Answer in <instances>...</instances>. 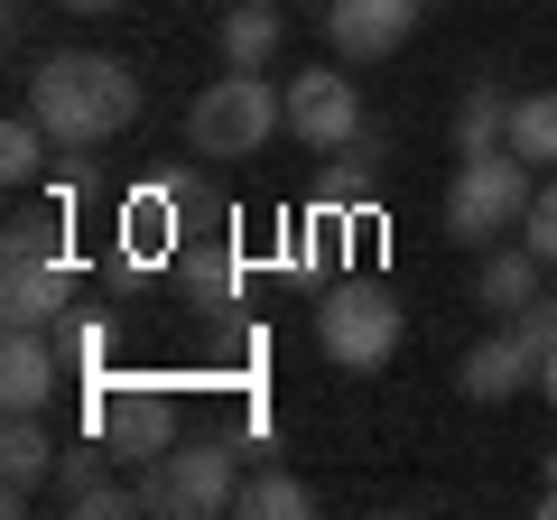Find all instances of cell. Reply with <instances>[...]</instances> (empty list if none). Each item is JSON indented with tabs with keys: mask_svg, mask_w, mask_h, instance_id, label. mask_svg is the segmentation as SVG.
<instances>
[{
	"mask_svg": "<svg viewBox=\"0 0 557 520\" xmlns=\"http://www.w3.org/2000/svg\"><path fill=\"white\" fill-rule=\"evenodd\" d=\"M47 149H57V140H47V121L38 112H10V131H0V177H10V186H38L47 177Z\"/></svg>",
	"mask_w": 557,
	"mask_h": 520,
	"instance_id": "obj_18",
	"label": "cell"
},
{
	"mask_svg": "<svg viewBox=\"0 0 557 520\" xmlns=\"http://www.w3.org/2000/svg\"><path fill=\"white\" fill-rule=\"evenodd\" d=\"M418 10L428 0H325V47L344 65H381L418 38Z\"/></svg>",
	"mask_w": 557,
	"mask_h": 520,
	"instance_id": "obj_8",
	"label": "cell"
},
{
	"mask_svg": "<svg viewBox=\"0 0 557 520\" xmlns=\"http://www.w3.org/2000/svg\"><path fill=\"white\" fill-rule=\"evenodd\" d=\"M483 149H511V102H502V84H465L456 102V159H483Z\"/></svg>",
	"mask_w": 557,
	"mask_h": 520,
	"instance_id": "obj_15",
	"label": "cell"
},
{
	"mask_svg": "<svg viewBox=\"0 0 557 520\" xmlns=\"http://www.w3.org/2000/svg\"><path fill=\"white\" fill-rule=\"evenodd\" d=\"M520 242H530V251H539V260H548V270H557V168H548V177H539L530 214H520Z\"/></svg>",
	"mask_w": 557,
	"mask_h": 520,
	"instance_id": "obj_20",
	"label": "cell"
},
{
	"mask_svg": "<svg viewBox=\"0 0 557 520\" xmlns=\"http://www.w3.org/2000/svg\"><path fill=\"white\" fill-rule=\"evenodd\" d=\"M539 280H548V260H539L530 242H493L483 270H474V298L493 307V317H520V307L539 298Z\"/></svg>",
	"mask_w": 557,
	"mask_h": 520,
	"instance_id": "obj_13",
	"label": "cell"
},
{
	"mask_svg": "<svg viewBox=\"0 0 557 520\" xmlns=\"http://www.w3.org/2000/svg\"><path fill=\"white\" fill-rule=\"evenodd\" d=\"M278 38H288V0H242V10H223V20H214L223 65H270Z\"/></svg>",
	"mask_w": 557,
	"mask_h": 520,
	"instance_id": "obj_14",
	"label": "cell"
},
{
	"mask_svg": "<svg viewBox=\"0 0 557 520\" xmlns=\"http://www.w3.org/2000/svg\"><path fill=\"white\" fill-rule=\"evenodd\" d=\"M539 511H548V520H557V474H548V493H539Z\"/></svg>",
	"mask_w": 557,
	"mask_h": 520,
	"instance_id": "obj_25",
	"label": "cell"
},
{
	"mask_svg": "<svg viewBox=\"0 0 557 520\" xmlns=\"http://www.w3.org/2000/svg\"><path fill=\"white\" fill-rule=\"evenodd\" d=\"M539 400H548V409H557V354H548V362H539Z\"/></svg>",
	"mask_w": 557,
	"mask_h": 520,
	"instance_id": "obj_24",
	"label": "cell"
},
{
	"mask_svg": "<svg viewBox=\"0 0 557 520\" xmlns=\"http://www.w3.org/2000/svg\"><path fill=\"white\" fill-rule=\"evenodd\" d=\"M511 325H520V344H530V354H539V362H548V354H557V298H530V307H520V317H511Z\"/></svg>",
	"mask_w": 557,
	"mask_h": 520,
	"instance_id": "obj_22",
	"label": "cell"
},
{
	"mask_svg": "<svg viewBox=\"0 0 557 520\" xmlns=\"http://www.w3.org/2000/svg\"><path fill=\"white\" fill-rule=\"evenodd\" d=\"M288 140H307V149H354L362 140V94H354L344 65L288 75Z\"/></svg>",
	"mask_w": 557,
	"mask_h": 520,
	"instance_id": "obj_7",
	"label": "cell"
},
{
	"mask_svg": "<svg viewBox=\"0 0 557 520\" xmlns=\"http://www.w3.org/2000/svg\"><path fill=\"white\" fill-rule=\"evenodd\" d=\"M65 511H84V520H131L139 511V483H84V493H65Z\"/></svg>",
	"mask_w": 557,
	"mask_h": 520,
	"instance_id": "obj_21",
	"label": "cell"
},
{
	"mask_svg": "<svg viewBox=\"0 0 557 520\" xmlns=\"http://www.w3.org/2000/svg\"><path fill=\"white\" fill-rule=\"evenodd\" d=\"M511 149L539 168V177L557 168V94H520L511 102Z\"/></svg>",
	"mask_w": 557,
	"mask_h": 520,
	"instance_id": "obj_17",
	"label": "cell"
},
{
	"mask_svg": "<svg viewBox=\"0 0 557 520\" xmlns=\"http://www.w3.org/2000/svg\"><path fill=\"white\" fill-rule=\"evenodd\" d=\"M242 474H233V446L223 437H177L159 465H139V511H159V520H214L233 511Z\"/></svg>",
	"mask_w": 557,
	"mask_h": 520,
	"instance_id": "obj_5",
	"label": "cell"
},
{
	"mask_svg": "<svg viewBox=\"0 0 557 520\" xmlns=\"http://www.w3.org/2000/svg\"><path fill=\"white\" fill-rule=\"evenodd\" d=\"M399 335H409V317L381 280H335L317 298V354L344 362V372H381L399 354Z\"/></svg>",
	"mask_w": 557,
	"mask_h": 520,
	"instance_id": "obj_4",
	"label": "cell"
},
{
	"mask_svg": "<svg viewBox=\"0 0 557 520\" xmlns=\"http://www.w3.org/2000/svg\"><path fill=\"white\" fill-rule=\"evenodd\" d=\"M94 437L112 446L121 465H159L168 446L186 437L177 391H159V381H102V391H94Z\"/></svg>",
	"mask_w": 557,
	"mask_h": 520,
	"instance_id": "obj_6",
	"label": "cell"
},
{
	"mask_svg": "<svg viewBox=\"0 0 557 520\" xmlns=\"http://www.w3.org/2000/svg\"><path fill=\"white\" fill-rule=\"evenodd\" d=\"M278 131H288V84H270L260 65H223V84H205L186 102L196 159H260Z\"/></svg>",
	"mask_w": 557,
	"mask_h": 520,
	"instance_id": "obj_2",
	"label": "cell"
},
{
	"mask_svg": "<svg viewBox=\"0 0 557 520\" xmlns=\"http://www.w3.org/2000/svg\"><path fill=\"white\" fill-rule=\"evenodd\" d=\"M28 112L47 121V140L57 149H112L121 131L139 121V75L102 47H57V57L28 65Z\"/></svg>",
	"mask_w": 557,
	"mask_h": 520,
	"instance_id": "obj_1",
	"label": "cell"
},
{
	"mask_svg": "<svg viewBox=\"0 0 557 520\" xmlns=\"http://www.w3.org/2000/svg\"><path fill=\"white\" fill-rule=\"evenodd\" d=\"M233 511H242V520H307V511H317V493H307L288 465H270V474H251V483L233 493Z\"/></svg>",
	"mask_w": 557,
	"mask_h": 520,
	"instance_id": "obj_16",
	"label": "cell"
},
{
	"mask_svg": "<svg viewBox=\"0 0 557 520\" xmlns=\"http://www.w3.org/2000/svg\"><path fill=\"white\" fill-rule=\"evenodd\" d=\"M10 260H65V223L57 214H10Z\"/></svg>",
	"mask_w": 557,
	"mask_h": 520,
	"instance_id": "obj_19",
	"label": "cell"
},
{
	"mask_svg": "<svg viewBox=\"0 0 557 520\" xmlns=\"http://www.w3.org/2000/svg\"><path fill=\"white\" fill-rule=\"evenodd\" d=\"M456 391H465L474 409H502V400H520V391H539V354L520 344L511 317H502V335H483L474 354L456 362Z\"/></svg>",
	"mask_w": 557,
	"mask_h": 520,
	"instance_id": "obj_9",
	"label": "cell"
},
{
	"mask_svg": "<svg viewBox=\"0 0 557 520\" xmlns=\"http://www.w3.org/2000/svg\"><path fill=\"white\" fill-rule=\"evenodd\" d=\"M65 465V446L47 437V419H28V409H10V437H0V502L10 511H28L38 502V483Z\"/></svg>",
	"mask_w": 557,
	"mask_h": 520,
	"instance_id": "obj_12",
	"label": "cell"
},
{
	"mask_svg": "<svg viewBox=\"0 0 557 520\" xmlns=\"http://www.w3.org/2000/svg\"><path fill=\"white\" fill-rule=\"evenodd\" d=\"M57 381H65L57 335H38V325H10V344H0V409H28V419H47V409H57Z\"/></svg>",
	"mask_w": 557,
	"mask_h": 520,
	"instance_id": "obj_10",
	"label": "cell"
},
{
	"mask_svg": "<svg viewBox=\"0 0 557 520\" xmlns=\"http://www.w3.org/2000/svg\"><path fill=\"white\" fill-rule=\"evenodd\" d=\"M530 196H539V168L520 159V149H483V159H456V186H446V233H456L465 251H493L502 233H520Z\"/></svg>",
	"mask_w": 557,
	"mask_h": 520,
	"instance_id": "obj_3",
	"label": "cell"
},
{
	"mask_svg": "<svg viewBox=\"0 0 557 520\" xmlns=\"http://www.w3.org/2000/svg\"><path fill=\"white\" fill-rule=\"evenodd\" d=\"M57 10H75V20H112V10H131V0H57Z\"/></svg>",
	"mask_w": 557,
	"mask_h": 520,
	"instance_id": "obj_23",
	"label": "cell"
},
{
	"mask_svg": "<svg viewBox=\"0 0 557 520\" xmlns=\"http://www.w3.org/2000/svg\"><path fill=\"white\" fill-rule=\"evenodd\" d=\"M65 307H75V270L65 260H10L0 270V325H65Z\"/></svg>",
	"mask_w": 557,
	"mask_h": 520,
	"instance_id": "obj_11",
	"label": "cell"
}]
</instances>
